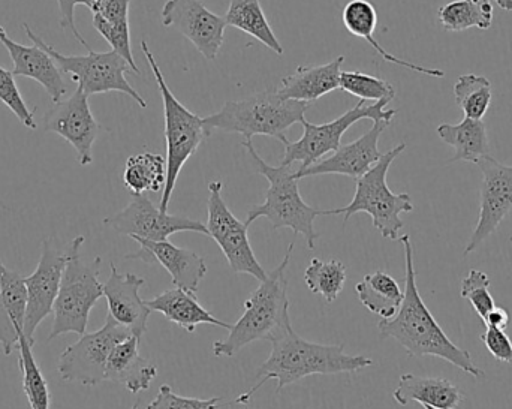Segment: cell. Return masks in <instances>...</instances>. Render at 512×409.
<instances>
[{"instance_id":"6da1fadb","label":"cell","mask_w":512,"mask_h":409,"mask_svg":"<svg viewBox=\"0 0 512 409\" xmlns=\"http://www.w3.org/2000/svg\"><path fill=\"white\" fill-rule=\"evenodd\" d=\"M400 242L405 249V297L396 317L379 321V335L382 339L391 338L399 342L409 356L438 357L456 366L465 374L477 380H484L486 372L475 365L468 351L463 350L448 338L447 333L442 330L424 300L421 299L411 237L406 234L400 237Z\"/></svg>"},{"instance_id":"7a4b0ae2","label":"cell","mask_w":512,"mask_h":409,"mask_svg":"<svg viewBox=\"0 0 512 409\" xmlns=\"http://www.w3.org/2000/svg\"><path fill=\"white\" fill-rule=\"evenodd\" d=\"M268 341L271 344L270 357L256 372V377L261 381L248 393L239 396L234 404H248L252 396L270 380L276 381V393H279L286 386L312 375L355 374L373 365L369 357L346 354L345 344L324 345L306 341L294 332L291 321L276 329Z\"/></svg>"},{"instance_id":"3957f363","label":"cell","mask_w":512,"mask_h":409,"mask_svg":"<svg viewBox=\"0 0 512 409\" xmlns=\"http://www.w3.org/2000/svg\"><path fill=\"white\" fill-rule=\"evenodd\" d=\"M294 252V243H289L285 257L279 266L268 273L264 281L259 282L252 296L246 300L245 312L224 341L213 344L216 357H234L242 348L256 341H268L271 335L289 323L288 279L286 269Z\"/></svg>"},{"instance_id":"277c9868","label":"cell","mask_w":512,"mask_h":409,"mask_svg":"<svg viewBox=\"0 0 512 409\" xmlns=\"http://www.w3.org/2000/svg\"><path fill=\"white\" fill-rule=\"evenodd\" d=\"M242 146L251 155L256 165V173L268 180L264 203L249 210L245 224L249 227L256 219L267 218L273 230L291 228L295 234L304 237L310 251L315 249L319 234L316 233L313 224L318 216H325V210L315 209L303 200L298 188V179L295 173H292L291 167H273L267 164L256 153L252 141H243Z\"/></svg>"},{"instance_id":"5b68a950","label":"cell","mask_w":512,"mask_h":409,"mask_svg":"<svg viewBox=\"0 0 512 409\" xmlns=\"http://www.w3.org/2000/svg\"><path fill=\"white\" fill-rule=\"evenodd\" d=\"M309 107L307 102L282 98L277 89L271 87L242 101L225 102L221 111L203 117V122L210 134L213 129H219L243 135L246 141H252L255 135L280 140L292 125L303 123Z\"/></svg>"},{"instance_id":"8992f818","label":"cell","mask_w":512,"mask_h":409,"mask_svg":"<svg viewBox=\"0 0 512 409\" xmlns=\"http://www.w3.org/2000/svg\"><path fill=\"white\" fill-rule=\"evenodd\" d=\"M84 237L77 236L69 243L68 261L63 272L62 284L53 308V326L48 341L68 333L83 336L89 324L90 312L104 297V284L99 282L102 258L84 263L81 248Z\"/></svg>"},{"instance_id":"52a82bcc","label":"cell","mask_w":512,"mask_h":409,"mask_svg":"<svg viewBox=\"0 0 512 409\" xmlns=\"http://www.w3.org/2000/svg\"><path fill=\"white\" fill-rule=\"evenodd\" d=\"M406 143L397 144L394 149L388 150L382 158L364 174L357 182L355 195L351 203L342 209L325 210V216L343 215V222H348L352 215L367 213L372 218L373 227L382 234L384 239L399 240L403 221L402 213H411L414 210L411 195L394 194L388 188L387 176L394 159L403 153Z\"/></svg>"},{"instance_id":"ba28073f","label":"cell","mask_w":512,"mask_h":409,"mask_svg":"<svg viewBox=\"0 0 512 409\" xmlns=\"http://www.w3.org/2000/svg\"><path fill=\"white\" fill-rule=\"evenodd\" d=\"M141 50L146 56L147 63L155 75L158 83L159 92H161L162 104H164L165 119V141H167V182H165L164 191L161 198V212L168 213L171 197L176 189L177 179L180 171L185 167L192 155L197 152L206 138H209L210 132L204 126L203 117L189 111L179 99L174 96L165 81L164 74L153 56L152 50L146 41H141Z\"/></svg>"},{"instance_id":"9c48e42d","label":"cell","mask_w":512,"mask_h":409,"mask_svg":"<svg viewBox=\"0 0 512 409\" xmlns=\"http://www.w3.org/2000/svg\"><path fill=\"white\" fill-rule=\"evenodd\" d=\"M23 29L26 30L27 38L32 41V44L44 48L56 60L60 71L69 75L87 96L108 92L125 93L131 96L141 108H147L146 99L126 80V74L132 72L131 66L116 51L96 53L92 50L87 56H65L48 45L41 36L36 35L29 24L24 23Z\"/></svg>"},{"instance_id":"30bf717a","label":"cell","mask_w":512,"mask_h":409,"mask_svg":"<svg viewBox=\"0 0 512 409\" xmlns=\"http://www.w3.org/2000/svg\"><path fill=\"white\" fill-rule=\"evenodd\" d=\"M388 101H378L375 104L367 105L366 101L358 102L351 110L346 111L342 116L337 117L333 122L313 125V123L303 120V137L298 141H289L282 137L285 146V155H283L280 165L292 167L295 162H301L298 170L310 167L321 161L327 153H334L342 146V138L345 132L355 123L363 119H370L372 122H390L396 116V110H387Z\"/></svg>"},{"instance_id":"8fae6325","label":"cell","mask_w":512,"mask_h":409,"mask_svg":"<svg viewBox=\"0 0 512 409\" xmlns=\"http://www.w3.org/2000/svg\"><path fill=\"white\" fill-rule=\"evenodd\" d=\"M132 336L126 327L108 315L101 329L84 333L75 344L69 345L57 362V372L66 383L96 387L105 381V369L111 351Z\"/></svg>"},{"instance_id":"7c38bea8","label":"cell","mask_w":512,"mask_h":409,"mask_svg":"<svg viewBox=\"0 0 512 409\" xmlns=\"http://www.w3.org/2000/svg\"><path fill=\"white\" fill-rule=\"evenodd\" d=\"M222 188V182H212L209 185V219L206 225L209 236L218 243L234 273L251 275L256 281L262 282L267 278V273L256 260L254 249L249 242V227L228 209L222 198Z\"/></svg>"},{"instance_id":"4fadbf2b","label":"cell","mask_w":512,"mask_h":409,"mask_svg":"<svg viewBox=\"0 0 512 409\" xmlns=\"http://www.w3.org/2000/svg\"><path fill=\"white\" fill-rule=\"evenodd\" d=\"M104 224L131 239L152 240V242H165L173 234L182 233V231L209 236L206 225L186 216L161 212V209H158L146 194L132 195L131 203L116 215L104 219Z\"/></svg>"},{"instance_id":"5bb4252c","label":"cell","mask_w":512,"mask_h":409,"mask_svg":"<svg viewBox=\"0 0 512 409\" xmlns=\"http://www.w3.org/2000/svg\"><path fill=\"white\" fill-rule=\"evenodd\" d=\"M483 173L478 224L463 254L477 251L504 221L512 209V167L487 155L477 162Z\"/></svg>"},{"instance_id":"9a60e30c","label":"cell","mask_w":512,"mask_h":409,"mask_svg":"<svg viewBox=\"0 0 512 409\" xmlns=\"http://www.w3.org/2000/svg\"><path fill=\"white\" fill-rule=\"evenodd\" d=\"M44 129L59 135L74 147L81 167L92 164L93 144L101 132V126L90 110L89 96L80 87L68 98L56 102L45 114Z\"/></svg>"},{"instance_id":"2e32d148","label":"cell","mask_w":512,"mask_h":409,"mask_svg":"<svg viewBox=\"0 0 512 409\" xmlns=\"http://www.w3.org/2000/svg\"><path fill=\"white\" fill-rule=\"evenodd\" d=\"M68 254L60 252L50 239L42 243L41 257L32 275L24 278L27 291V314L24 336L35 345V332L39 324L53 314L54 302L59 294Z\"/></svg>"},{"instance_id":"e0dca14e","label":"cell","mask_w":512,"mask_h":409,"mask_svg":"<svg viewBox=\"0 0 512 409\" xmlns=\"http://www.w3.org/2000/svg\"><path fill=\"white\" fill-rule=\"evenodd\" d=\"M161 17L165 27H176L207 60L218 57L227 21L201 0H167Z\"/></svg>"},{"instance_id":"ac0fdd59","label":"cell","mask_w":512,"mask_h":409,"mask_svg":"<svg viewBox=\"0 0 512 409\" xmlns=\"http://www.w3.org/2000/svg\"><path fill=\"white\" fill-rule=\"evenodd\" d=\"M390 122H373L372 129L358 140L342 144L333 155L321 159L316 164L295 171L298 180L304 177L322 176V174H340L358 180L363 177L384 153L379 152V138L384 134Z\"/></svg>"},{"instance_id":"d6986e66","label":"cell","mask_w":512,"mask_h":409,"mask_svg":"<svg viewBox=\"0 0 512 409\" xmlns=\"http://www.w3.org/2000/svg\"><path fill=\"white\" fill-rule=\"evenodd\" d=\"M140 251L126 255V260H140L143 263H158L170 273L174 287L197 294L200 282L207 273L206 261L191 249L179 248L168 242L134 239Z\"/></svg>"},{"instance_id":"ffe728a7","label":"cell","mask_w":512,"mask_h":409,"mask_svg":"<svg viewBox=\"0 0 512 409\" xmlns=\"http://www.w3.org/2000/svg\"><path fill=\"white\" fill-rule=\"evenodd\" d=\"M110 267V278L104 284L108 315L120 326L126 327L132 335L141 339L147 332V321L152 312L146 300L140 297V290L146 284V279L134 273L123 275L114 263H111Z\"/></svg>"},{"instance_id":"44dd1931","label":"cell","mask_w":512,"mask_h":409,"mask_svg":"<svg viewBox=\"0 0 512 409\" xmlns=\"http://www.w3.org/2000/svg\"><path fill=\"white\" fill-rule=\"evenodd\" d=\"M0 42L8 50L12 63H14L12 74L15 77L32 78V80L38 81L54 104L62 101L63 96L68 92V86L63 80L62 71H60L56 60L44 48L35 44H18L6 35L0 36Z\"/></svg>"},{"instance_id":"7402d4cb","label":"cell","mask_w":512,"mask_h":409,"mask_svg":"<svg viewBox=\"0 0 512 409\" xmlns=\"http://www.w3.org/2000/svg\"><path fill=\"white\" fill-rule=\"evenodd\" d=\"M156 377L158 368L141 356L140 338L137 336H129L111 351L105 369V381L120 384L128 392L137 395L149 390Z\"/></svg>"},{"instance_id":"603a6c76","label":"cell","mask_w":512,"mask_h":409,"mask_svg":"<svg viewBox=\"0 0 512 409\" xmlns=\"http://www.w3.org/2000/svg\"><path fill=\"white\" fill-rule=\"evenodd\" d=\"M27 291L23 276L6 269L0 275V350L11 356L24 335Z\"/></svg>"},{"instance_id":"cb8c5ba5","label":"cell","mask_w":512,"mask_h":409,"mask_svg":"<svg viewBox=\"0 0 512 409\" xmlns=\"http://www.w3.org/2000/svg\"><path fill=\"white\" fill-rule=\"evenodd\" d=\"M345 57L339 56L325 65L298 66L294 74L283 78L277 93L282 98L312 104L327 93L340 89V69Z\"/></svg>"},{"instance_id":"d4e9b609","label":"cell","mask_w":512,"mask_h":409,"mask_svg":"<svg viewBox=\"0 0 512 409\" xmlns=\"http://www.w3.org/2000/svg\"><path fill=\"white\" fill-rule=\"evenodd\" d=\"M393 398L400 407L417 402L423 407L457 409L465 401V393L445 378L405 374L400 377L399 386L394 390Z\"/></svg>"},{"instance_id":"484cf974","label":"cell","mask_w":512,"mask_h":409,"mask_svg":"<svg viewBox=\"0 0 512 409\" xmlns=\"http://www.w3.org/2000/svg\"><path fill=\"white\" fill-rule=\"evenodd\" d=\"M150 311L164 315L170 323L176 324L186 332L194 333L201 324L231 329V324L218 320L215 315L204 309L197 300V294L189 293L182 288H171L156 296L155 299L146 300Z\"/></svg>"},{"instance_id":"4316f807","label":"cell","mask_w":512,"mask_h":409,"mask_svg":"<svg viewBox=\"0 0 512 409\" xmlns=\"http://www.w3.org/2000/svg\"><path fill=\"white\" fill-rule=\"evenodd\" d=\"M343 24L346 30L351 35L358 36V38L366 39L376 53L387 60V62L394 63V65L402 66V68L409 69V71L418 72V74L429 75V77L444 78L445 72L442 69L424 68V66L415 65V63L408 62V60L400 59L394 54L388 53L381 44L375 39V30L378 26V12H376L373 3L369 0H351L346 3L342 12Z\"/></svg>"},{"instance_id":"83f0119b","label":"cell","mask_w":512,"mask_h":409,"mask_svg":"<svg viewBox=\"0 0 512 409\" xmlns=\"http://www.w3.org/2000/svg\"><path fill=\"white\" fill-rule=\"evenodd\" d=\"M436 131L439 138L454 149V156L448 162L466 161L477 164L481 158L489 155V137L483 120L465 117L459 125L442 123Z\"/></svg>"},{"instance_id":"f1b7e54d","label":"cell","mask_w":512,"mask_h":409,"mask_svg":"<svg viewBox=\"0 0 512 409\" xmlns=\"http://www.w3.org/2000/svg\"><path fill=\"white\" fill-rule=\"evenodd\" d=\"M355 291L364 308L382 320L396 317L405 297V291H402L399 282L382 270L364 276L363 281L358 282Z\"/></svg>"},{"instance_id":"f546056e","label":"cell","mask_w":512,"mask_h":409,"mask_svg":"<svg viewBox=\"0 0 512 409\" xmlns=\"http://www.w3.org/2000/svg\"><path fill=\"white\" fill-rule=\"evenodd\" d=\"M227 26L236 27L270 48L277 56H283L282 44L268 23L267 15L259 0H231L225 14Z\"/></svg>"},{"instance_id":"4dcf8cb0","label":"cell","mask_w":512,"mask_h":409,"mask_svg":"<svg viewBox=\"0 0 512 409\" xmlns=\"http://www.w3.org/2000/svg\"><path fill=\"white\" fill-rule=\"evenodd\" d=\"M167 182V158L158 153H138L126 161L123 185L132 195L164 191Z\"/></svg>"},{"instance_id":"1f68e13d","label":"cell","mask_w":512,"mask_h":409,"mask_svg":"<svg viewBox=\"0 0 512 409\" xmlns=\"http://www.w3.org/2000/svg\"><path fill=\"white\" fill-rule=\"evenodd\" d=\"M438 18L447 32H463L472 27L487 30L493 23L492 0H454L439 8Z\"/></svg>"},{"instance_id":"d6a6232c","label":"cell","mask_w":512,"mask_h":409,"mask_svg":"<svg viewBox=\"0 0 512 409\" xmlns=\"http://www.w3.org/2000/svg\"><path fill=\"white\" fill-rule=\"evenodd\" d=\"M18 368L21 372L23 392L29 402L30 409H50L51 395L47 380L33 357V345L21 336L18 341Z\"/></svg>"},{"instance_id":"836d02e7","label":"cell","mask_w":512,"mask_h":409,"mask_svg":"<svg viewBox=\"0 0 512 409\" xmlns=\"http://www.w3.org/2000/svg\"><path fill=\"white\" fill-rule=\"evenodd\" d=\"M454 98L465 117L483 120L492 104V83L483 75H460L454 84Z\"/></svg>"},{"instance_id":"e575fe53","label":"cell","mask_w":512,"mask_h":409,"mask_svg":"<svg viewBox=\"0 0 512 409\" xmlns=\"http://www.w3.org/2000/svg\"><path fill=\"white\" fill-rule=\"evenodd\" d=\"M304 282L313 294L324 297L325 302H336L346 284L345 264L339 260L313 258L304 272Z\"/></svg>"},{"instance_id":"d590c367","label":"cell","mask_w":512,"mask_h":409,"mask_svg":"<svg viewBox=\"0 0 512 409\" xmlns=\"http://www.w3.org/2000/svg\"><path fill=\"white\" fill-rule=\"evenodd\" d=\"M340 89L360 101L391 102L396 98V90L388 81L361 71L340 72Z\"/></svg>"},{"instance_id":"8d00e7d4","label":"cell","mask_w":512,"mask_h":409,"mask_svg":"<svg viewBox=\"0 0 512 409\" xmlns=\"http://www.w3.org/2000/svg\"><path fill=\"white\" fill-rule=\"evenodd\" d=\"M460 296L471 302L481 321L486 320L487 314L495 308L496 303L490 293V278L483 270L472 269L462 281Z\"/></svg>"},{"instance_id":"74e56055","label":"cell","mask_w":512,"mask_h":409,"mask_svg":"<svg viewBox=\"0 0 512 409\" xmlns=\"http://www.w3.org/2000/svg\"><path fill=\"white\" fill-rule=\"evenodd\" d=\"M93 27L98 30L99 35L111 45L113 51L122 56L131 66L132 72L141 75L137 63H135L134 53H132L131 27L128 23H108L102 20L98 15H93Z\"/></svg>"},{"instance_id":"f35d334b","label":"cell","mask_w":512,"mask_h":409,"mask_svg":"<svg viewBox=\"0 0 512 409\" xmlns=\"http://www.w3.org/2000/svg\"><path fill=\"white\" fill-rule=\"evenodd\" d=\"M0 102L6 105L27 129H36L38 125H36L35 111L27 107L15 83V75L2 66H0Z\"/></svg>"},{"instance_id":"ab89813d","label":"cell","mask_w":512,"mask_h":409,"mask_svg":"<svg viewBox=\"0 0 512 409\" xmlns=\"http://www.w3.org/2000/svg\"><path fill=\"white\" fill-rule=\"evenodd\" d=\"M221 401L222 398H185L176 395L168 384H164L146 409H218Z\"/></svg>"},{"instance_id":"60d3db41","label":"cell","mask_w":512,"mask_h":409,"mask_svg":"<svg viewBox=\"0 0 512 409\" xmlns=\"http://www.w3.org/2000/svg\"><path fill=\"white\" fill-rule=\"evenodd\" d=\"M481 339H483L484 345H486L489 353L492 354L498 362L512 365V342L510 336L505 333V330L487 327L486 332L481 335Z\"/></svg>"},{"instance_id":"b9f144b4","label":"cell","mask_w":512,"mask_h":409,"mask_svg":"<svg viewBox=\"0 0 512 409\" xmlns=\"http://www.w3.org/2000/svg\"><path fill=\"white\" fill-rule=\"evenodd\" d=\"M93 3H95V0H57V5H59L60 27L65 30H71L75 39H77L87 51H92V48L87 44L86 39L83 38L80 30H78L77 24H75V8H77L78 5H84L90 9Z\"/></svg>"},{"instance_id":"7bdbcfd3","label":"cell","mask_w":512,"mask_h":409,"mask_svg":"<svg viewBox=\"0 0 512 409\" xmlns=\"http://www.w3.org/2000/svg\"><path fill=\"white\" fill-rule=\"evenodd\" d=\"M129 3V0H95L90 11L108 23H128Z\"/></svg>"},{"instance_id":"ee69618b","label":"cell","mask_w":512,"mask_h":409,"mask_svg":"<svg viewBox=\"0 0 512 409\" xmlns=\"http://www.w3.org/2000/svg\"><path fill=\"white\" fill-rule=\"evenodd\" d=\"M486 327H493V329L507 330L510 326V315L505 311L504 308L495 306L492 311L487 314L486 320H484Z\"/></svg>"},{"instance_id":"f6af8a7d","label":"cell","mask_w":512,"mask_h":409,"mask_svg":"<svg viewBox=\"0 0 512 409\" xmlns=\"http://www.w3.org/2000/svg\"><path fill=\"white\" fill-rule=\"evenodd\" d=\"M495 2L498 3L499 8L512 11V0H495Z\"/></svg>"},{"instance_id":"bcb514c9","label":"cell","mask_w":512,"mask_h":409,"mask_svg":"<svg viewBox=\"0 0 512 409\" xmlns=\"http://www.w3.org/2000/svg\"><path fill=\"white\" fill-rule=\"evenodd\" d=\"M5 270H6V267L3 266L2 261H0V275H2V273L5 272Z\"/></svg>"},{"instance_id":"7dc6e473","label":"cell","mask_w":512,"mask_h":409,"mask_svg":"<svg viewBox=\"0 0 512 409\" xmlns=\"http://www.w3.org/2000/svg\"><path fill=\"white\" fill-rule=\"evenodd\" d=\"M6 35L5 29H3L2 26H0V36Z\"/></svg>"},{"instance_id":"c3c4849f","label":"cell","mask_w":512,"mask_h":409,"mask_svg":"<svg viewBox=\"0 0 512 409\" xmlns=\"http://www.w3.org/2000/svg\"><path fill=\"white\" fill-rule=\"evenodd\" d=\"M132 409H138V404H135L134 407H132Z\"/></svg>"},{"instance_id":"681fc988","label":"cell","mask_w":512,"mask_h":409,"mask_svg":"<svg viewBox=\"0 0 512 409\" xmlns=\"http://www.w3.org/2000/svg\"><path fill=\"white\" fill-rule=\"evenodd\" d=\"M424 409H435V408H432V407H424Z\"/></svg>"},{"instance_id":"f907efd6","label":"cell","mask_w":512,"mask_h":409,"mask_svg":"<svg viewBox=\"0 0 512 409\" xmlns=\"http://www.w3.org/2000/svg\"><path fill=\"white\" fill-rule=\"evenodd\" d=\"M0 206L5 207V206H3L2 201H0Z\"/></svg>"}]
</instances>
